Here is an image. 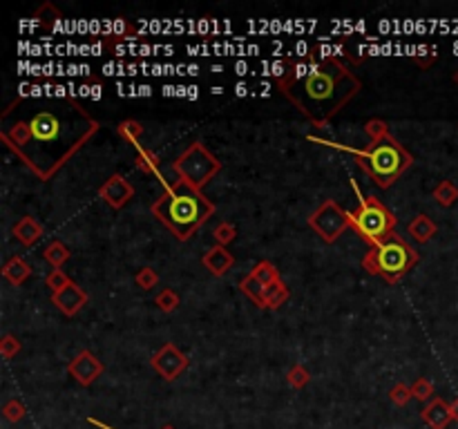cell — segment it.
I'll list each match as a JSON object with an SVG mask.
<instances>
[{"label":"cell","instance_id":"4dcf8cb0","mask_svg":"<svg viewBox=\"0 0 458 429\" xmlns=\"http://www.w3.org/2000/svg\"><path fill=\"white\" fill-rule=\"evenodd\" d=\"M412 387H407V385H402V383H398V385H394L392 387V391H389V398H392V403L394 405H398V407H404L407 403L412 400Z\"/></svg>","mask_w":458,"mask_h":429},{"label":"cell","instance_id":"cb8c5ba5","mask_svg":"<svg viewBox=\"0 0 458 429\" xmlns=\"http://www.w3.org/2000/svg\"><path fill=\"white\" fill-rule=\"evenodd\" d=\"M250 275H255L264 286H270V284L280 282V271H278L270 262H266V259H264V262H258L255 269L250 271Z\"/></svg>","mask_w":458,"mask_h":429},{"label":"cell","instance_id":"7a4b0ae2","mask_svg":"<svg viewBox=\"0 0 458 429\" xmlns=\"http://www.w3.org/2000/svg\"><path fill=\"white\" fill-rule=\"evenodd\" d=\"M275 86L315 128H327L362 88L360 78L335 56L313 63H291L275 76Z\"/></svg>","mask_w":458,"mask_h":429},{"label":"cell","instance_id":"7402d4cb","mask_svg":"<svg viewBox=\"0 0 458 429\" xmlns=\"http://www.w3.org/2000/svg\"><path fill=\"white\" fill-rule=\"evenodd\" d=\"M134 148H137V159H134L137 168L143 175H157L159 172V157L152 150H148V148H141V145H134Z\"/></svg>","mask_w":458,"mask_h":429},{"label":"cell","instance_id":"2e32d148","mask_svg":"<svg viewBox=\"0 0 458 429\" xmlns=\"http://www.w3.org/2000/svg\"><path fill=\"white\" fill-rule=\"evenodd\" d=\"M29 275H31V267H29V264L23 257H19V255L7 259V264L3 267V277L7 279L9 284H14V286L25 284L27 279H29Z\"/></svg>","mask_w":458,"mask_h":429},{"label":"cell","instance_id":"9a60e30c","mask_svg":"<svg viewBox=\"0 0 458 429\" xmlns=\"http://www.w3.org/2000/svg\"><path fill=\"white\" fill-rule=\"evenodd\" d=\"M11 233H14V237L19 239L23 246H27V249H29V246H34V244H36V242L43 237L45 230H43V224H41L36 217H31V214H25V217H21L19 222L14 224Z\"/></svg>","mask_w":458,"mask_h":429},{"label":"cell","instance_id":"44dd1931","mask_svg":"<svg viewBox=\"0 0 458 429\" xmlns=\"http://www.w3.org/2000/svg\"><path fill=\"white\" fill-rule=\"evenodd\" d=\"M432 197L436 200V204H440L443 208H449V206H454L456 200H458V188H456L454 181L445 179V181H440V184L434 188Z\"/></svg>","mask_w":458,"mask_h":429},{"label":"cell","instance_id":"ffe728a7","mask_svg":"<svg viewBox=\"0 0 458 429\" xmlns=\"http://www.w3.org/2000/svg\"><path fill=\"white\" fill-rule=\"evenodd\" d=\"M70 249H67V246L61 242V239H54V242H49L47 244V249L43 251V257L52 264V269H61L63 264L70 259Z\"/></svg>","mask_w":458,"mask_h":429},{"label":"cell","instance_id":"8992f818","mask_svg":"<svg viewBox=\"0 0 458 429\" xmlns=\"http://www.w3.org/2000/svg\"><path fill=\"white\" fill-rule=\"evenodd\" d=\"M396 224H398L396 214L378 197H362L358 208L351 212V228L369 246H376L392 233H396Z\"/></svg>","mask_w":458,"mask_h":429},{"label":"cell","instance_id":"f546056e","mask_svg":"<svg viewBox=\"0 0 458 429\" xmlns=\"http://www.w3.org/2000/svg\"><path fill=\"white\" fill-rule=\"evenodd\" d=\"M72 279L67 277V273L65 271H61V269H54L52 273L47 275V279H45V284L52 289V293H58V291H63L67 284H70Z\"/></svg>","mask_w":458,"mask_h":429},{"label":"cell","instance_id":"d4e9b609","mask_svg":"<svg viewBox=\"0 0 458 429\" xmlns=\"http://www.w3.org/2000/svg\"><path fill=\"white\" fill-rule=\"evenodd\" d=\"M286 383L291 385L293 389H304L309 383H311V373L304 365H293L286 373Z\"/></svg>","mask_w":458,"mask_h":429},{"label":"cell","instance_id":"3957f363","mask_svg":"<svg viewBox=\"0 0 458 429\" xmlns=\"http://www.w3.org/2000/svg\"><path fill=\"white\" fill-rule=\"evenodd\" d=\"M155 219L161 222L179 242H188L215 214V204L203 190L175 179L150 206Z\"/></svg>","mask_w":458,"mask_h":429},{"label":"cell","instance_id":"74e56055","mask_svg":"<svg viewBox=\"0 0 458 429\" xmlns=\"http://www.w3.org/2000/svg\"><path fill=\"white\" fill-rule=\"evenodd\" d=\"M161 429H175V427H173V425H163Z\"/></svg>","mask_w":458,"mask_h":429},{"label":"cell","instance_id":"8d00e7d4","mask_svg":"<svg viewBox=\"0 0 458 429\" xmlns=\"http://www.w3.org/2000/svg\"><path fill=\"white\" fill-rule=\"evenodd\" d=\"M454 83H456V86H458V70H456V72H454Z\"/></svg>","mask_w":458,"mask_h":429},{"label":"cell","instance_id":"836d02e7","mask_svg":"<svg viewBox=\"0 0 458 429\" xmlns=\"http://www.w3.org/2000/svg\"><path fill=\"white\" fill-rule=\"evenodd\" d=\"M365 132H367L369 141H371V139H380V137L389 135V125H387V121H382V119H369L367 125H365Z\"/></svg>","mask_w":458,"mask_h":429},{"label":"cell","instance_id":"e575fe53","mask_svg":"<svg viewBox=\"0 0 458 429\" xmlns=\"http://www.w3.org/2000/svg\"><path fill=\"white\" fill-rule=\"evenodd\" d=\"M449 409H452V418L458 423V398H454V400L449 403Z\"/></svg>","mask_w":458,"mask_h":429},{"label":"cell","instance_id":"e0dca14e","mask_svg":"<svg viewBox=\"0 0 458 429\" xmlns=\"http://www.w3.org/2000/svg\"><path fill=\"white\" fill-rule=\"evenodd\" d=\"M407 230H409L416 242L425 244L438 233V226L427 217V214H416V217L409 222V226H407Z\"/></svg>","mask_w":458,"mask_h":429},{"label":"cell","instance_id":"f1b7e54d","mask_svg":"<svg viewBox=\"0 0 458 429\" xmlns=\"http://www.w3.org/2000/svg\"><path fill=\"white\" fill-rule=\"evenodd\" d=\"M412 393H414V398H418L422 403H429L434 398V385L427 381V378H416L414 385H412Z\"/></svg>","mask_w":458,"mask_h":429},{"label":"cell","instance_id":"9c48e42d","mask_svg":"<svg viewBox=\"0 0 458 429\" xmlns=\"http://www.w3.org/2000/svg\"><path fill=\"white\" fill-rule=\"evenodd\" d=\"M188 365H190L188 356H185L173 342H166L161 349L150 358V367L168 383L177 381V378L188 369Z\"/></svg>","mask_w":458,"mask_h":429},{"label":"cell","instance_id":"8fae6325","mask_svg":"<svg viewBox=\"0 0 458 429\" xmlns=\"http://www.w3.org/2000/svg\"><path fill=\"white\" fill-rule=\"evenodd\" d=\"M98 197L103 200L110 208H114V210H121L132 197H134V186L130 184V181L123 177V175H118V172H114V175H110L108 179H106V184L98 188Z\"/></svg>","mask_w":458,"mask_h":429},{"label":"cell","instance_id":"5bb4252c","mask_svg":"<svg viewBox=\"0 0 458 429\" xmlns=\"http://www.w3.org/2000/svg\"><path fill=\"white\" fill-rule=\"evenodd\" d=\"M201 264L208 269V273H213L215 277H224L235 264L233 253L226 249V246H213L210 251H206V255L201 257Z\"/></svg>","mask_w":458,"mask_h":429},{"label":"cell","instance_id":"603a6c76","mask_svg":"<svg viewBox=\"0 0 458 429\" xmlns=\"http://www.w3.org/2000/svg\"><path fill=\"white\" fill-rule=\"evenodd\" d=\"M116 132H118V137L134 143V145H139V139L143 137V125L137 121V119H126L116 125Z\"/></svg>","mask_w":458,"mask_h":429},{"label":"cell","instance_id":"30bf717a","mask_svg":"<svg viewBox=\"0 0 458 429\" xmlns=\"http://www.w3.org/2000/svg\"><path fill=\"white\" fill-rule=\"evenodd\" d=\"M67 371H70V376L74 378L78 385L90 387L96 378L103 373V362H101L92 351L83 349L72 358V362L67 365Z\"/></svg>","mask_w":458,"mask_h":429},{"label":"cell","instance_id":"52a82bcc","mask_svg":"<svg viewBox=\"0 0 458 429\" xmlns=\"http://www.w3.org/2000/svg\"><path fill=\"white\" fill-rule=\"evenodd\" d=\"M173 170L177 172V179H183L199 190L222 172V161H219L201 141L190 143L185 150L173 161Z\"/></svg>","mask_w":458,"mask_h":429},{"label":"cell","instance_id":"484cf974","mask_svg":"<svg viewBox=\"0 0 458 429\" xmlns=\"http://www.w3.org/2000/svg\"><path fill=\"white\" fill-rule=\"evenodd\" d=\"M235 237H237V228L230 222L217 224L215 230H213V239H215L217 246H228L230 242H235Z\"/></svg>","mask_w":458,"mask_h":429},{"label":"cell","instance_id":"4fadbf2b","mask_svg":"<svg viewBox=\"0 0 458 429\" xmlns=\"http://www.w3.org/2000/svg\"><path fill=\"white\" fill-rule=\"evenodd\" d=\"M420 418L429 429H447V425L454 420L449 405L443 398H438V396H434V398L420 409Z\"/></svg>","mask_w":458,"mask_h":429},{"label":"cell","instance_id":"d6a6232c","mask_svg":"<svg viewBox=\"0 0 458 429\" xmlns=\"http://www.w3.org/2000/svg\"><path fill=\"white\" fill-rule=\"evenodd\" d=\"M19 351H21V342L11 334H5L3 340H0V353H3V358L11 360L14 356H19Z\"/></svg>","mask_w":458,"mask_h":429},{"label":"cell","instance_id":"d590c367","mask_svg":"<svg viewBox=\"0 0 458 429\" xmlns=\"http://www.w3.org/2000/svg\"><path fill=\"white\" fill-rule=\"evenodd\" d=\"M237 94L244 96V94H246V88H244V86H240V88H237Z\"/></svg>","mask_w":458,"mask_h":429},{"label":"cell","instance_id":"ba28073f","mask_svg":"<svg viewBox=\"0 0 458 429\" xmlns=\"http://www.w3.org/2000/svg\"><path fill=\"white\" fill-rule=\"evenodd\" d=\"M309 226L322 242L333 244L347 228H351V212L345 210L337 202L327 200L309 217Z\"/></svg>","mask_w":458,"mask_h":429},{"label":"cell","instance_id":"ac0fdd59","mask_svg":"<svg viewBox=\"0 0 458 429\" xmlns=\"http://www.w3.org/2000/svg\"><path fill=\"white\" fill-rule=\"evenodd\" d=\"M288 298H291V291H288V286L280 279V282L266 286V291H264V309L278 311L282 304H286Z\"/></svg>","mask_w":458,"mask_h":429},{"label":"cell","instance_id":"d6986e66","mask_svg":"<svg viewBox=\"0 0 458 429\" xmlns=\"http://www.w3.org/2000/svg\"><path fill=\"white\" fill-rule=\"evenodd\" d=\"M240 291H242L255 306L264 309V291H266V286L260 282V279H258L255 275H246V277L242 279V282H240Z\"/></svg>","mask_w":458,"mask_h":429},{"label":"cell","instance_id":"6da1fadb","mask_svg":"<svg viewBox=\"0 0 458 429\" xmlns=\"http://www.w3.org/2000/svg\"><path fill=\"white\" fill-rule=\"evenodd\" d=\"M101 123L76 98L21 96L0 114V141L41 181H49Z\"/></svg>","mask_w":458,"mask_h":429},{"label":"cell","instance_id":"277c9868","mask_svg":"<svg viewBox=\"0 0 458 429\" xmlns=\"http://www.w3.org/2000/svg\"><path fill=\"white\" fill-rule=\"evenodd\" d=\"M355 163L376 181L378 188H389L414 166V157L389 132L380 139H371L362 150H355Z\"/></svg>","mask_w":458,"mask_h":429},{"label":"cell","instance_id":"5b68a950","mask_svg":"<svg viewBox=\"0 0 458 429\" xmlns=\"http://www.w3.org/2000/svg\"><path fill=\"white\" fill-rule=\"evenodd\" d=\"M418 264V251L407 244L398 233H392L385 242L371 246L362 257V269L371 275L382 277L387 284H396Z\"/></svg>","mask_w":458,"mask_h":429},{"label":"cell","instance_id":"4316f807","mask_svg":"<svg viewBox=\"0 0 458 429\" xmlns=\"http://www.w3.org/2000/svg\"><path fill=\"white\" fill-rule=\"evenodd\" d=\"M25 414H27V409H25V405H23L19 398H11V400H7V403L3 405V416H5L9 423H19V420H23V418H25Z\"/></svg>","mask_w":458,"mask_h":429},{"label":"cell","instance_id":"83f0119b","mask_svg":"<svg viewBox=\"0 0 458 429\" xmlns=\"http://www.w3.org/2000/svg\"><path fill=\"white\" fill-rule=\"evenodd\" d=\"M155 302H157V306L163 311V313H173L177 306H179V295H177V291H173V289H163L157 298H155Z\"/></svg>","mask_w":458,"mask_h":429},{"label":"cell","instance_id":"7c38bea8","mask_svg":"<svg viewBox=\"0 0 458 429\" xmlns=\"http://www.w3.org/2000/svg\"><path fill=\"white\" fill-rule=\"evenodd\" d=\"M52 302L65 313V316H76V313L88 304V293L78 284L70 282L63 291L52 293Z\"/></svg>","mask_w":458,"mask_h":429},{"label":"cell","instance_id":"1f68e13d","mask_svg":"<svg viewBox=\"0 0 458 429\" xmlns=\"http://www.w3.org/2000/svg\"><path fill=\"white\" fill-rule=\"evenodd\" d=\"M137 286H141L143 291H150V289H155L157 286V282H159V275H157V271L155 269H150V267H146V269H141L139 273H137Z\"/></svg>","mask_w":458,"mask_h":429}]
</instances>
